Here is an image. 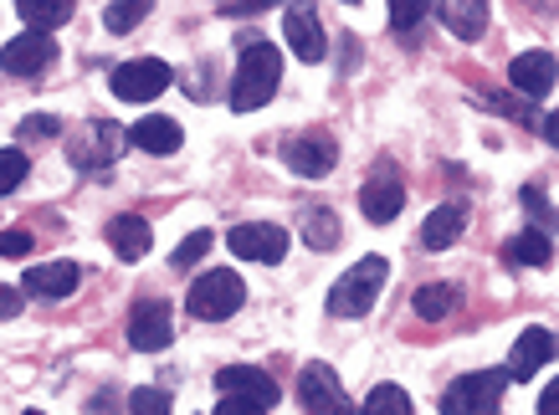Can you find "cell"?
<instances>
[{"mask_svg": "<svg viewBox=\"0 0 559 415\" xmlns=\"http://www.w3.org/2000/svg\"><path fill=\"white\" fill-rule=\"evenodd\" d=\"M26 415H41V411H26Z\"/></svg>", "mask_w": 559, "mask_h": 415, "instance_id": "obj_40", "label": "cell"}, {"mask_svg": "<svg viewBox=\"0 0 559 415\" xmlns=\"http://www.w3.org/2000/svg\"><path fill=\"white\" fill-rule=\"evenodd\" d=\"M298 400H304L308 415H355L340 375L329 365H304V375H298Z\"/></svg>", "mask_w": 559, "mask_h": 415, "instance_id": "obj_6", "label": "cell"}, {"mask_svg": "<svg viewBox=\"0 0 559 415\" xmlns=\"http://www.w3.org/2000/svg\"><path fill=\"white\" fill-rule=\"evenodd\" d=\"M462 226H467V211H462L457 200H447V205H437V211L426 216L421 247H426V251H447V247H452V241L462 236Z\"/></svg>", "mask_w": 559, "mask_h": 415, "instance_id": "obj_19", "label": "cell"}, {"mask_svg": "<svg viewBox=\"0 0 559 415\" xmlns=\"http://www.w3.org/2000/svg\"><path fill=\"white\" fill-rule=\"evenodd\" d=\"M241 303H247V283H241L237 272L216 266V272H205V277H195V283H190L186 308L195 318H205V323H221V318L237 313Z\"/></svg>", "mask_w": 559, "mask_h": 415, "instance_id": "obj_4", "label": "cell"}, {"mask_svg": "<svg viewBox=\"0 0 559 415\" xmlns=\"http://www.w3.org/2000/svg\"><path fill=\"white\" fill-rule=\"evenodd\" d=\"M170 339H175L170 303H159V298L134 303V313H129V344H134L139 354H159Z\"/></svg>", "mask_w": 559, "mask_h": 415, "instance_id": "obj_8", "label": "cell"}, {"mask_svg": "<svg viewBox=\"0 0 559 415\" xmlns=\"http://www.w3.org/2000/svg\"><path fill=\"white\" fill-rule=\"evenodd\" d=\"M359 211H365V221L370 226H385V221H395L401 211H406V185H401V175L390 165H380L365 180V190H359Z\"/></svg>", "mask_w": 559, "mask_h": 415, "instance_id": "obj_9", "label": "cell"}, {"mask_svg": "<svg viewBox=\"0 0 559 415\" xmlns=\"http://www.w3.org/2000/svg\"><path fill=\"white\" fill-rule=\"evenodd\" d=\"M509 83L519 87L524 98H544V93L559 83L555 51H519V57L509 62Z\"/></svg>", "mask_w": 559, "mask_h": 415, "instance_id": "obj_14", "label": "cell"}, {"mask_svg": "<svg viewBox=\"0 0 559 415\" xmlns=\"http://www.w3.org/2000/svg\"><path fill=\"white\" fill-rule=\"evenodd\" d=\"M108 247H114V257H123V262L150 257V247H154L150 221H144V216H114V221H108Z\"/></svg>", "mask_w": 559, "mask_h": 415, "instance_id": "obj_17", "label": "cell"}, {"mask_svg": "<svg viewBox=\"0 0 559 415\" xmlns=\"http://www.w3.org/2000/svg\"><path fill=\"white\" fill-rule=\"evenodd\" d=\"M216 415H267V405H262V400H247V395H221Z\"/></svg>", "mask_w": 559, "mask_h": 415, "instance_id": "obj_33", "label": "cell"}, {"mask_svg": "<svg viewBox=\"0 0 559 415\" xmlns=\"http://www.w3.org/2000/svg\"><path fill=\"white\" fill-rule=\"evenodd\" d=\"M26 169H32V159L21 150H0V195H11V190L26 180Z\"/></svg>", "mask_w": 559, "mask_h": 415, "instance_id": "obj_29", "label": "cell"}, {"mask_svg": "<svg viewBox=\"0 0 559 415\" xmlns=\"http://www.w3.org/2000/svg\"><path fill=\"white\" fill-rule=\"evenodd\" d=\"M277 83H283V51L272 47V42H247L237 62V78H231V108L252 114V108L272 103Z\"/></svg>", "mask_w": 559, "mask_h": 415, "instance_id": "obj_1", "label": "cell"}, {"mask_svg": "<svg viewBox=\"0 0 559 415\" xmlns=\"http://www.w3.org/2000/svg\"><path fill=\"white\" fill-rule=\"evenodd\" d=\"M441 21H447V32L457 36V42H477V36L488 32V0H452L441 11Z\"/></svg>", "mask_w": 559, "mask_h": 415, "instance_id": "obj_20", "label": "cell"}, {"mask_svg": "<svg viewBox=\"0 0 559 415\" xmlns=\"http://www.w3.org/2000/svg\"><path fill=\"white\" fill-rule=\"evenodd\" d=\"M283 159H288L293 175H304V180H323V175L334 169V159H340V150H334V139H329V133H298V139L283 144Z\"/></svg>", "mask_w": 559, "mask_h": 415, "instance_id": "obj_12", "label": "cell"}, {"mask_svg": "<svg viewBox=\"0 0 559 415\" xmlns=\"http://www.w3.org/2000/svg\"><path fill=\"white\" fill-rule=\"evenodd\" d=\"M226 247L237 251L241 262H283L288 257V232L272 226V221H247V226H231Z\"/></svg>", "mask_w": 559, "mask_h": 415, "instance_id": "obj_7", "label": "cell"}, {"mask_svg": "<svg viewBox=\"0 0 559 415\" xmlns=\"http://www.w3.org/2000/svg\"><path fill=\"white\" fill-rule=\"evenodd\" d=\"M16 313H21V293L0 283V318H16Z\"/></svg>", "mask_w": 559, "mask_h": 415, "instance_id": "obj_37", "label": "cell"}, {"mask_svg": "<svg viewBox=\"0 0 559 415\" xmlns=\"http://www.w3.org/2000/svg\"><path fill=\"white\" fill-rule=\"evenodd\" d=\"M503 257H509L513 266H549V257H555V241H549V232H519L503 241Z\"/></svg>", "mask_w": 559, "mask_h": 415, "instance_id": "obj_23", "label": "cell"}, {"mask_svg": "<svg viewBox=\"0 0 559 415\" xmlns=\"http://www.w3.org/2000/svg\"><path fill=\"white\" fill-rule=\"evenodd\" d=\"M272 5H283V0H226V16H262Z\"/></svg>", "mask_w": 559, "mask_h": 415, "instance_id": "obj_36", "label": "cell"}, {"mask_svg": "<svg viewBox=\"0 0 559 415\" xmlns=\"http://www.w3.org/2000/svg\"><path fill=\"white\" fill-rule=\"evenodd\" d=\"M211 241H216V236H211V232H190L186 241L175 247V257H170V262H175V266H195V262H201V257H205V251H211Z\"/></svg>", "mask_w": 559, "mask_h": 415, "instance_id": "obj_32", "label": "cell"}, {"mask_svg": "<svg viewBox=\"0 0 559 415\" xmlns=\"http://www.w3.org/2000/svg\"><path fill=\"white\" fill-rule=\"evenodd\" d=\"M216 390L221 395H247V400H262V405H277V380L267 369H252V365H226L216 375Z\"/></svg>", "mask_w": 559, "mask_h": 415, "instance_id": "obj_16", "label": "cell"}, {"mask_svg": "<svg viewBox=\"0 0 559 415\" xmlns=\"http://www.w3.org/2000/svg\"><path fill=\"white\" fill-rule=\"evenodd\" d=\"M544 139H549V144H555V150H559V114H549V118H544Z\"/></svg>", "mask_w": 559, "mask_h": 415, "instance_id": "obj_39", "label": "cell"}, {"mask_svg": "<svg viewBox=\"0 0 559 415\" xmlns=\"http://www.w3.org/2000/svg\"><path fill=\"white\" fill-rule=\"evenodd\" d=\"M385 277H390L385 257H359L340 283L329 287V313L334 318H365L374 308V298L385 293Z\"/></svg>", "mask_w": 559, "mask_h": 415, "instance_id": "obj_2", "label": "cell"}, {"mask_svg": "<svg viewBox=\"0 0 559 415\" xmlns=\"http://www.w3.org/2000/svg\"><path fill=\"white\" fill-rule=\"evenodd\" d=\"M129 415H170V395L154 390V384H144V390L129 395Z\"/></svg>", "mask_w": 559, "mask_h": 415, "instance_id": "obj_31", "label": "cell"}, {"mask_svg": "<svg viewBox=\"0 0 559 415\" xmlns=\"http://www.w3.org/2000/svg\"><path fill=\"white\" fill-rule=\"evenodd\" d=\"M150 11H154V0H114V5L103 11V26L123 36V32H134V26L150 16Z\"/></svg>", "mask_w": 559, "mask_h": 415, "instance_id": "obj_26", "label": "cell"}, {"mask_svg": "<svg viewBox=\"0 0 559 415\" xmlns=\"http://www.w3.org/2000/svg\"><path fill=\"white\" fill-rule=\"evenodd\" d=\"M539 415H559V380H549V390L539 395Z\"/></svg>", "mask_w": 559, "mask_h": 415, "instance_id": "obj_38", "label": "cell"}, {"mask_svg": "<svg viewBox=\"0 0 559 415\" xmlns=\"http://www.w3.org/2000/svg\"><path fill=\"white\" fill-rule=\"evenodd\" d=\"M51 62H57V42H51V32L11 36L5 51H0V72H11V78H36V72H47Z\"/></svg>", "mask_w": 559, "mask_h": 415, "instance_id": "obj_10", "label": "cell"}, {"mask_svg": "<svg viewBox=\"0 0 559 415\" xmlns=\"http://www.w3.org/2000/svg\"><path fill=\"white\" fill-rule=\"evenodd\" d=\"M426 11H431V0H390V26L411 32V26H421Z\"/></svg>", "mask_w": 559, "mask_h": 415, "instance_id": "obj_30", "label": "cell"}, {"mask_svg": "<svg viewBox=\"0 0 559 415\" xmlns=\"http://www.w3.org/2000/svg\"><path fill=\"white\" fill-rule=\"evenodd\" d=\"M304 241L313 251L340 247V216H334L329 205H313V211H304Z\"/></svg>", "mask_w": 559, "mask_h": 415, "instance_id": "obj_25", "label": "cell"}, {"mask_svg": "<svg viewBox=\"0 0 559 415\" xmlns=\"http://www.w3.org/2000/svg\"><path fill=\"white\" fill-rule=\"evenodd\" d=\"M78 283H83V266L78 262H47V266H32V272L21 277V287H26L32 298H47V303L72 298Z\"/></svg>", "mask_w": 559, "mask_h": 415, "instance_id": "obj_15", "label": "cell"}, {"mask_svg": "<svg viewBox=\"0 0 559 415\" xmlns=\"http://www.w3.org/2000/svg\"><path fill=\"white\" fill-rule=\"evenodd\" d=\"M524 211H528V221H534V232H549V236L559 232V211L539 195V190H534V185L524 190Z\"/></svg>", "mask_w": 559, "mask_h": 415, "instance_id": "obj_28", "label": "cell"}, {"mask_svg": "<svg viewBox=\"0 0 559 415\" xmlns=\"http://www.w3.org/2000/svg\"><path fill=\"white\" fill-rule=\"evenodd\" d=\"M180 139H186V133H180V123H175V118H139L134 129H129V144H134V150H144V154H175L180 150Z\"/></svg>", "mask_w": 559, "mask_h": 415, "instance_id": "obj_18", "label": "cell"}, {"mask_svg": "<svg viewBox=\"0 0 559 415\" xmlns=\"http://www.w3.org/2000/svg\"><path fill=\"white\" fill-rule=\"evenodd\" d=\"M555 354H559V333L524 329V333H519V344H513V354H509V380H534V375H539Z\"/></svg>", "mask_w": 559, "mask_h": 415, "instance_id": "obj_13", "label": "cell"}, {"mask_svg": "<svg viewBox=\"0 0 559 415\" xmlns=\"http://www.w3.org/2000/svg\"><path fill=\"white\" fill-rule=\"evenodd\" d=\"M32 251V232H0V257H26Z\"/></svg>", "mask_w": 559, "mask_h": 415, "instance_id": "obj_35", "label": "cell"}, {"mask_svg": "<svg viewBox=\"0 0 559 415\" xmlns=\"http://www.w3.org/2000/svg\"><path fill=\"white\" fill-rule=\"evenodd\" d=\"M283 36H288V47L298 62H323V51H329V42H323V26H319V11L308 5V0H293L288 16H283Z\"/></svg>", "mask_w": 559, "mask_h": 415, "instance_id": "obj_11", "label": "cell"}, {"mask_svg": "<svg viewBox=\"0 0 559 415\" xmlns=\"http://www.w3.org/2000/svg\"><path fill=\"white\" fill-rule=\"evenodd\" d=\"M457 283H426L416 287V298H411V308H416V318H426V323H441V318L457 308Z\"/></svg>", "mask_w": 559, "mask_h": 415, "instance_id": "obj_24", "label": "cell"}, {"mask_svg": "<svg viewBox=\"0 0 559 415\" xmlns=\"http://www.w3.org/2000/svg\"><path fill=\"white\" fill-rule=\"evenodd\" d=\"M72 11H78V0H16V16L32 26V32H57V26H68Z\"/></svg>", "mask_w": 559, "mask_h": 415, "instance_id": "obj_21", "label": "cell"}, {"mask_svg": "<svg viewBox=\"0 0 559 415\" xmlns=\"http://www.w3.org/2000/svg\"><path fill=\"white\" fill-rule=\"evenodd\" d=\"M123 139H129V133H123L119 123H93V139H87V144H72V159H78V165H108V159L123 150Z\"/></svg>", "mask_w": 559, "mask_h": 415, "instance_id": "obj_22", "label": "cell"}, {"mask_svg": "<svg viewBox=\"0 0 559 415\" xmlns=\"http://www.w3.org/2000/svg\"><path fill=\"white\" fill-rule=\"evenodd\" d=\"M349 5H359V0H349Z\"/></svg>", "mask_w": 559, "mask_h": 415, "instance_id": "obj_41", "label": "cell"}, {"mask_svg": "<svg viewBox=\"0 0 559 415\" xmlns=\"http://www.w3.org/2000/svg\"><path fill=\"white\" fill-rule=\"evenodd\" d=\"M503 390H509V369H477V375H462V380L447 384L441 415H498Z\"/></svg>", "mask_w": 559, "mask_h": 415, "instance_id": "obj_3", "label": "cell"}, {"mask_svg": "<svg viewBox=\"0 0 559 415\" xmlns=\"http://www.w3.org/2000/svg\"><path fill=\"white\" fill-rule=\"evenodd\" d=\"M359 415H411V395L401 384H374Z\"/></svg>", "mask_w": 559, "mask_h": 415, "instance_id": "obj_27", "label": "cell"}, {"mask_svg": "<svg viewBox=\"0 0 559 415\" xmlns=\"http://www.w3.org/2000/svg\"><path fill=\"white\" fill-rule=\"evenodd\" d=\"M170 62H159V57H139V62H123L114 67V78H108V87H114V98L123 103H150L159 98L165 87H170Z\"/></svg>", "mask_w": 559, "mask_h": 415, "instance_id": "obj_5", "label": "cell"}, {"mask_svg": "<svg viewBox=\"0 0 559 415\" xmlns=\"http://www.w3.org/2000/svg\"><path fill=\"white\" fill-rule=\"evenodd\" d=\"M57 129H62V123H57L51 114H32L26 123H21V139H51Z\"/></svg>", "mask_w": 559, "mask_h": 415, "instance_id": "obj_34", "label": "cell"}]
</instances>
